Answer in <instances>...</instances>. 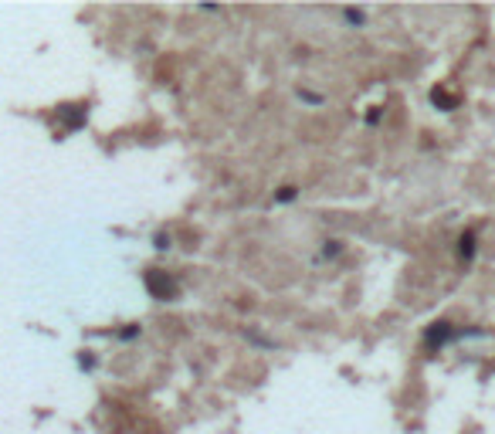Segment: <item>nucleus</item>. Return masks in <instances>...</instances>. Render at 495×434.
<instances>
[]
</instances>
